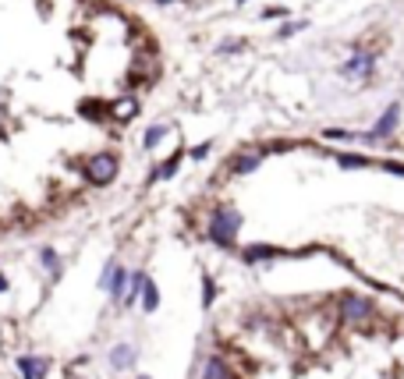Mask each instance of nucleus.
I'll use <instances>...</instances> for the list:
<instances>
[{"mask_svg": "<svg viewBox=\"0 0 404 379\" xmlns=\"http://www.w3.org/2000/svg\"><path fill=\"white\" fill-rule=\"evenodd\" d=\"M156 4H170V0H156Z\"/></svg>", "mask_w": 404, "mask_h": 379, "instance_id": "412c9836", "label": "nucleus"}, {"mask_svg": "<svg viewBox=\"0 0 404 379\" xmlns=\"http://www.w3.org/2000/svg\"><path fill=\"white\" fill-rule=\"evenodd\" d=\"M132 362H135V348H132V344H118V348L110 351V365L118 369V372H125Z\"/></svg>", "mask_w": 404, "mask_h": 379, "instance_id": "0eeeda50", "label": "nucleus"}, {"mask_svg": "<svg viewBox=\"0 0 404 379\" xmlns=\"http://www.w3.org/2000/svg\"><path fill=\"white\" fill-rule=\"evenodd\" d=\"M8 287H11V284H8V277H4V273H0V294H4Z\"/></svg>", "mask_w": 404, "mask_h": 379, "instance_id": "aec40b11", "label": "nucleus"}, {"mask_svg": "<svg viewBox=\"0 0 404 379\" xmlns=\"http://www.w3.org/2000/svg\"><path fill=\"white\" fill-rule=\"evenodd\" d=\"M178 159H181V152H174V156H170V159H167V164L160 167V171H153V178H170V174H174V171H178Z\"/></svg>", "mask_w": 404, "mask_h": 379, "instance_id": "2eb2a0df", "label": "nucleus"}, {"mask_svg": "<svg viewBox=\"0 0 404 379\" xmlns=\"http://www.w3.org/2000/svg\"><path fill=\"white\" fill-rule=\"evenodd\" d=\"M156 305H160V291H156V284L146 280V287H142V308H146V312H156Z\"/></svg>", "mask_w": 404, "mask_h": 379, "instance_id": "f8f14e48", "label": "nucleus"}, {"mask_svg": "<svg viewBox=\"0 0 404 379\" xmlns=\"http://www.w3.org/2000/svg\"><path fill=\"white\" fill-rule=\"evenodd\" d=\"M238 231H242V213L235 206H216L213 209V220H209V238L220 248H230V245H235V238H238Z\"/></svg>", "mask_w": 404, "mask_h": 379, "instance_id": "f257e3e1", "label": "nucleus"}, {"mask_svg": "<svg viewBox=\"0 0 404 379\" xmlns=\"http://www.w3.org/2000/svg\"><path fill=\"white\" fill-rule=\"evenodd\" d=\"M202 287H206V294H202V308H209V301H213V294H216V287H213V280H209V277L202 280Z\"/></svg>", "mask_w": 404, "mask_h": 379, "instance_id": "f3484780", "label": "nucleus"}, {"mask_svg": "<svg viewBox=\"0 0 404 379\" xmlns=\"http://www.w3.org/2000/svg\"><path fill=\"white\" fill-rule=\"evenodd\" d=\"M202 379H230V369L223 365V358H206V365H202Z\"/></svg>", "mask_w": 404, "mask_h": 379, "instance_id": "6e6552de", "label": "nucleus"}, {"mask_svg": "<svg viewBox=\"0 0 404 379\" xmlns=\"http://www.w3.org/2000/svg\"><path fill=\"white\" fill-rule=\"evenodd\" d=\"M18 372H22V379H46L50 358H43V355H18Z\"/></svg>", "mask_w": 404, "mask_h": 379, "instance_id": "20e7f679", "label": "nucleus"}, {"mask_svg": "<svg viewBox=\"0 0 404 379\" xmlns=\"http://www.w3.org/2000/svg\"><path fill=\"white\" fill-rule=\"evenodd\" d=\"M270 255H273L270 245H252V248H245V262H263V259H270Z\"/></svg>", "mask_w": 404, "mask_h": 379, "instance_id": "ddd939ff", "label": "nucleus"}, {"mask_svg": "<svg viewBox=\"0 0 404 379\" xmlns=\"http://www.w3.org/2000/svg\"><path fill=\"white\" fill-rule=\"evenodd\" d=\"M39 262L46 266V273H50L53 280L61 277V255H57L53 248H43V252H39Z\"/></svg>", "mask_w": 404, "mask_h": 379, "instance_id": "9d476101", "label": "nucleus"}, {"mask_svg": "<svg viewBox=\"0 0 404 379\" xmlns=\"http://www.w3.org/2000/svg\"><path fill=\"white\" fill-rule=\"evenodd\" d=\"M298 29H305V22H298V25H295V22H291V25H284V32H280V36H295Z\"/></svg>", "mask_w": 404, "mask_h": 379, "instance_id": "6ab92c4d", "label": "nucleus"}, {"mask_svg": "<svg viewBox=\"0 0 404 379\" xmlns=\"http://www.w3.org/2000/svg\"><path fill=\"white\" fill-rule=\"evenodd\" d=\"M142 287H146V273L142 269H135V273H128V287H125V301L132 305L139 294H142Z\"/></svg>", "mask_w": 404, "mask_h": 379, "instance_id": "1a4fd4ad", "label": "nucleus"}, {"mask_svg": "<svg viewBox=\"0 0 404 379\" xmlns=\"http://www.w3.org/2000/svg\"><path fill=\"white\" fill-rule=\"evenodd\" d=\"M340 315L348 319V322H362V319L372 315V301H365L358 294H344L340 298Z\"/></svg>", "mask_w": 404, "mask_h": 379, "instance_id": "7ed1b4c3", "label": "nucleus"}, {"mask_svg": "<svg viewBox=\"0 0 404 379\" xmlns=\"http://www.w3.org/2000/svg\"><path fill=\"white\" fill-rule=\"evenodd\" d=\"M397 117H400V103H390V106H386V114L379 117V124H376L369 135H362V138H369V142H379V138H386V135L397 128Z\"/></svg>", "mask_w": 404, "mask_h": 379, "instance_id": "39448f33", "label": "nucleus"}, {"mask_svg": "<svg viewBox=\"0 0 404 379\" xmlns=\"http://www.w3.org/2000/svg\"><path fill=\"white\" fill-rule=\"evenodd\" d=\"M372 68H376V61L369 53H355V57L344 64V75H372Z\"/></svg>", "mask_w": 404, "mask_h": 379, "instance_id": "423d86ee", "label": "nucleus"}, {"mask_svg": "<svg viewBox=\"0 0 404 379\" xmlns=\"http://www.w3.org/2000/svg\"><path fill=\"white\" fill-rule=\"evenodd\" d=\"M163 135H167V128H163V124H153V128H146V138H142V142H146V149H156V142H160Z\"/></svg>", "mask_w": 404, "mask_h": 379, "instance_id": "4468645a", "label": "nucleus"}, {"mask_svg": "<svg viewBox=\"0 0 404 379\" xmlns=\"http://www.w3.org/2000/svg\"><path fill=\"white\" fill-rule=\"evenodd\" d=\"M113 174H118V156H113V152H96L85 164V178L92 185H110Z\"/></svg>", "mask_w": 404, "mask_h": 379, "instance_id": "f03ea898", "label": "nucleus"}, {"mask_svg": "<svg viewBox=\"0 0 404 379\" xmlns=\"http://www.w3.org/2000/svg\"><path fill=\"white\" fill-rule=\"evenodd\" d=\"M340 167H344V171H351V167H365V159H362V156H340Z\"/></svg>", "mask_w": 404, "mask_h": 379, "instance_id": "dca6fc26", "label": "nucleus"}, {"mask_svg": "<svg viewBox=\"0 0 404 379\" xmlns=\"http://www.w3.org/2000/svg\"><path fill=\"white\" fill-rule=\"evenodd\" d=\"M139 379H149V376H139Z\"/></svg>", "mask_w": 404, "mask_h": 379, "instance_id": "4be33fe9", "label": "nucleus"}, {"mask_svg": "<svg viewBox=\"0 0 404 379\" xmlns=\"http://www.w3.org/2000/svg\"><path fill=\"white\" fill-rule=\"evenodd\" d=\"M263 164V152H249V156H238L235 159V174H249V171H256Z\"/></svg>", "mask_w": 404, "mask_h": 379, "instance_id": "9b49d317", "label": "nucleus"}, {"mask_svg": "<svg viewBox=\"0 0 404 379\" xmlns=\"http://www.w3.org/2000/svg\"><path fill=\"white\" fill-rule=\"evenodd\" d=\"M206 152H209V142H202V145H195V149H192V156H195V159H206Z\"/></svg>", "mask_w": 404, "mask_h": 379, "instance_id": "a211bd4d", "label": "nucleus"}]
</instances>
